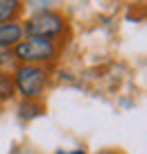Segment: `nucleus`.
Listing matches in <instances>:
<instances>
[{
	"instance_id": "obj_1",
	"label": "nucleus",
	"mask_w": 147,
	"mask_h": 154,
	"mask_svg": "<svg viewBox=\"0 0 147 154\" xmlns=\"http://www.w3.org/2000/svg\"><path fill=\"white\" fill-rule=\"evenodd\" d=\"M23 25L25 36H36V38H50L57 41L66 48L68 38H70V23L68 16L59 9H38L29 16Z\"/></svg>"
},
{
	"instance_id": "obj_2",
	"label": "nucleus",
	"mask_w": 147,
	"mask_h": 154,
	"mask_svg": "<svg viewBox=\"0 0 147 154\" xmlns=\"http://www.w3.org/2000/svg\"><path fill=\"white\" fill-rule=\"evenodd\" d=\"M61 52H63L61 43L36 36H25L18 45L11 48L16 63H34V66H47V68H52L59 61Z\"/></svg>"
},
{
	"instance_id": "obj_3",
	"label": "nucleus",
	"mask_w": 147,
	"mask_h": 154,
	"mask_svg": "<svg viewBox=\"0 0 147 154\" xmlns=\"http://www.w3.org/2000/svg\"><path fill=\"white\" fill-rule=\"evenodd\" d=\"M52 77V68L34 66V63H18L11 72L16 93H20L23 100H43Z\"/></svg>"
},
{
	"instance_id": "obj_4",
	"label": "nucleus",
	"mask_w": 147,
	"mask_h": 154,
	"mask_svg": "<svg viewBox=\"0 0 147 154\" xmlns=\"http://www.w3.org/2000/svg\"><path fill=\"white\" fill-rule=\"evenodd\" d=\"M25 38L23 25L16 20V23H2L0 25V48L11 50L14 45H18L20 41Z\"/></svg>"
},
{
	"instance_id": "obj_5",
	"label": "nucleus",
	"mask_w": 147,
	"mask_h": 154,
	"mask_svg": "<svg viewBox=\"0 0 147 154\" xmlns=\"http://www.w3.org/2000/svg\"><path fill=\"white\" fill-rule=\"evenodd\" d=\"M25 11V0H0V25L16 23Z\"/></svg>"
},
{
	"instance_id": "obj_6",
	"label": "nucleus",
	"mask_w": 147,
	"mask_h": 154,
	"mask_svg": "<svg viewBox=\"0 0 147 154\" xmlns=\"http://www.w3.org/2000/svg\"><path fill=\"white\" fill-rule=\"evenodd\" d=\"M45 113V104L43 100H23L18 104V116L20 120H32V118H38V116Z\"/></svg>"
},
{
	"instance_id": "obj_7",
	"label": "nucleus",
	"mask_w": 147,
	"mask_h": 154,
	"mask_svg": "<svg viewBox=\"0 0 147 154\" xmlns=\"http://www.w3.org/2000/svg\"><path fill=\"white\" fill-rule=\"evenodd\" d=\"M16 97V86H14V79H11V72L0 70V102H11Z\"/></svg>"
},
{
	"instance_id": "obj_8",
	"label": "nucleus",
	"mask_w": 147,
	"mask_h": 154,
	"mask_svg": "<svg viewBox=\"0 0 147 154\" xmlns=\"http://www.w3.org/2000/svg\"><path fill=\"white\" fill-rule=\"evenodd\" d=\"M57 154H86L84 149H75V152H57Z\"/></svg>"
},
{
	"instance_id": "obj_9",
	"label": "nucleus",
	"mask_w": 147,
	"mask_h": 154,
	"mask_svg": "<svg viewBox=\"0 0 147 154\" xmlns=\"http://www.w3.org/2000/svg\"><path fill=\"white\" fill-rule=\"evenodd\" d=\"M100 154H120V152H118V149H102Z\"/></svg>"
},
{
	"instance_id": "obj_10",
	"label": "nucleus",
	"mask_w": 147,
	"mask_h": 154,
	"mask_svg": "<svg viewBox=\"0 0 147 154\" xmlns=\"http://www.w3.org/2000/svg\"><path fill=\"white\" fill-rule=\"evenodd\" d=\"M2 109H5V104H2V102H0V113H2Z\"/></svg>"
}]
</instances>
